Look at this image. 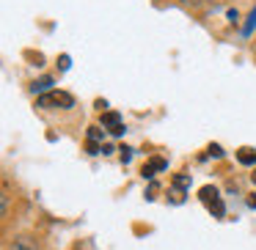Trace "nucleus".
<instances>
[{
	"label": "nucleus",
	"instance_id": "obj_1",
	"mask_svg": "<svg viewBox=\"0 0 256 250\" xmlns=\"http://www.w3.org/2000/svg\"><path fill=\"white\" fill-rule=\"evenodd\" d=\"M39 107H44V110H69V107H74V96L66 94V91H47V94L39 96Z\"/></svg>",
	"mask_w": 256,
	"mask_h": 250
},
{
	"label": "nucleus",
	"instance_id": "obj_2",
	"mask_svg": "<svg viewBox=\"0 0 256 250\" xmlns=\"http://www.w3.org/2000/svg\"><path fill=\"white\" fill-rule=\"evenodd\" d=\"M198 198H201V204H204L215 217H223V215H226L223 198H220V193H218L215 187H210V184H206V187H201V190H198Z\"/></svg>",
	"mask_w": 256,
	"mask_h": 250
},
{
	"label": "nucleus",
	"instance_id": "obj_3",
	"mask_svg": "<svg viewBox=\"0 0 256 250\" xmlns=\"http://www.w3.org/2000/svg\"><path fill=\"white\" fill-rule=\"evenodd\" d=\"M102 124H105L113 135L124 132V124H122V116H118V113H102Z\"/></svg>",
	"mask_w": 256,
	"mask_h": 250
},
{
	"label": "nucleus",
	"instance_id": "obj_4",
	"mask_svg": "<svg viewBox=\"0 0 256 250\" xmlns=\"http://www.w3.org/2000/svg\"><path fill=\"white\" fill-rule=\"evenodd\" d=\"M162 168H166V160H162V157H154V160H149L144 165V176L149 179V176H154V171H162Z\"/></svg>",
	"mask_w": 256,
	"mask_h": 250
},
{
	"label": "nucleus",
	"instance_id": "obj_5",
	"mask_svg": "<svg viewBox=\"0 0 256 250\" xmlns=\"http://www.w3.org/2000/svg\"><path fill=\"white\" fill-rule=\"evenodd\" d=\"M50 85H52V80L50 77H42V80H36V83H34V94H47V88H50Z\"/></svg>",
	"mask_w": 256,
	"mask_h": 250
},
{
	"label": "nucleus",
	"instance_id": "obj_6",
	"mask_svg": "<svg viewBox=\"0 0 256 250\" xmlns=\"http://www.w3.org/2000/svg\"><path fill=\"white\" fill-rule=\"evenodd\" d=\"M240 162H245V165H254L256 162V154L250 149H240Z\"/></svg>",
	"mask_w": 256,
	"mask_h": 250
},
{
	"label": "nucleus",
	"instance_id": "obj_7",
	"mask_svg": "<svg viewBox=\"0 0 256 250\" xmlns=\"http://www.w3.org/2000/svg\"><path fill=\"white\" fill-rule=\"evenodd\" d=\"M174 184H176L179 190H184V187H190V179L188 176H176V179H174Z\"/></svg>",
	"mask_w": 256,
	"mask_h": 250
},
{
	"label": "nucleus",
	"instance_id": "obj_8",
	"mask_svg": "<svg viewBox=\"0 0 256 250\" xmlns=\"http://www.w3.org/2000/svg\"><path fill=\"white\" fill-rule=\"evenodd\" d=\"M254 28H256V8L250 11V17H248V25H245V33H250Z\"/></svg>",
	"mask_w": 256,
	"mask_h": 250
},
{
	"label": "nucleus",
	"instance_id": "obj_9",
	"mask_svg": "<svg viewBox=\"0 0 256 250\" xmlns=\"http://www.w3.org/2000/svg\"><path fill=\"white\" fill-rule=\"evenodd\" d=\"M122 151V162H130L132 160V149H127V146H124V149H118Z\"/></svg>",
	"mask_w": 256,
	"mask_h": 250
},
{
	"label": "nucleus",
	"instance_id": "obj_10",
	"mask_svg": "<svg viewBox=\"0 0 256 250\" xmlns=\"http://www.w3.org/2000/svg\"><path fill=\"white\" fill-rule=\"evenodd\" d=\"M69 69V55H61V72H66Z\"/></svg>",
	"mask_w": 256,
	"mask_h": 250
},
{
	"label": "nucleus",
	"instance_id": "obj_11",
	"mask_svg": "<svg viewBox=\"0 0 256 250\" xmlns=\"http://www.w3.org/2000/svg\"><path fill=\"white\" fill-rule=\"evenodd\" d=\"M248 206H256V195H250V198H248Z\"/></svg>",
	"mask_w": 256,
	"mask_h": 250
},
{
	"label": "nucleus",
	"instance_id": "obj_12",
	"mask_svg": "<svg viewBox=\"0 0 256 250\" xmlns=\"http://www.w3.org/2000/svg\"><path fill=\"white\" fill-rule=\"evenodd\" d=\"M254 182H256V173H254Z\"/></svg>",
	"mask_w": 256,
	"mask_h": 250
}]
</instances>
